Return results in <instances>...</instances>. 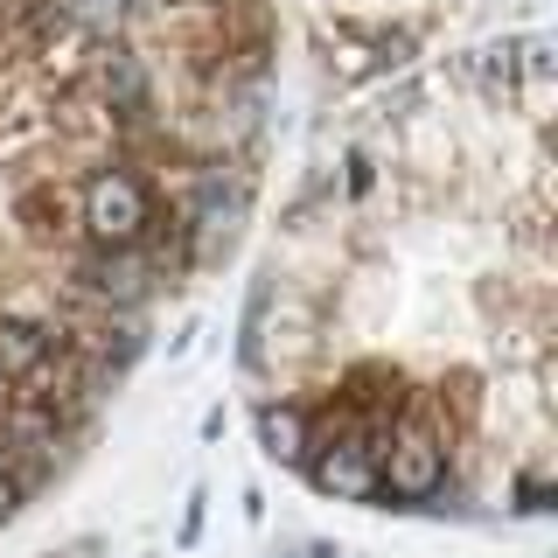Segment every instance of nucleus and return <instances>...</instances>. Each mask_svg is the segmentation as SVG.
Instances as JSON below:
<instances>
[{"label":"nucleus","mask_w":558,"mask_h":558,"mask_svg":"<svg viewBox=\"0 0 558 558\" xmlns=\"http://www.w3.org/2000/svg\"><path fill=\"white\" fill-rule=\"evenodd\" d=\"M22 502H28V482H22V468H0V523H14L22 517Z\"/></svg>","instance_id":"obj_10"},{"label":"nucleus","mask_w":558,"mask_h":558,"mask_svg":"<svg viewBox=\"0 0 558 558\" xmlns=\"http://www.w3.org/2000/svg\"><path fill=\"white\" fill-rule=\"evenodd\" d=\"M279 558H293V551H279Z\"/></svg>","instance_id":"obj_12"},{"label":"nucleus","mask_w":558,"mask_h":558,"mask_svg":"<svg viewBox=\"0 0 558 558\" xmlns=\"http://www.w3.org/2000/svg\"><path fill=\"white\" fill-rule=\"evenodd\" d=\"M252 426H258V453H266V461H279V468H301L307 461V447H314L307 405H293V398H266Z\"/></svg>","instance_id":"obj_6"},{"label":"nucleus","mask_w":558,"mask_h":558,"mask_svg":"<svg viewBox=\"0 0 558 558\" xmlns=\"http://www.w3.org/2000/svg\"><path fill=\"white\" fill-rule=\"evenodd\" d=\"M161 279V231L147 244H70L63 258V293L77 307H147Z\"/></svg>","instance_id":"obj_2"},{"label":"nucleus","mask_w":558,"mask_h":558,"mask_svg":"<svg viewBox=\"0 0 558 558\" xmlns=\"http://www.w3.org/2000/svg\"><path fill=\"white\" fill-rule=\"evenodd\" d=\"M77 203V244H147L161 231V189L133 161H98L70 182Z\"/></svg>","instance_id":"obj_1"},{"label":"nucleus","mask_w":558,"mask_h":558,"mask_svg":"<svg viewBox=\"0 0 558 558\" xmlns=\"http://www.w3.org/2000/svg\"><path fill=\"white\" fill-rule=\"evenodd\" d=\"M447 475H453V447H447L440 418H433V398L426 405H405L398 433L377 453V502L384 510H418L426 496L447 488Z\"/></svg>","instance_id":"obj_3"},{"label":"nucleus","mask_w":558,"mask_h":558,"mask_svg":"<svg viewBox=\"0 0 558 558\" xmlns=\"http://www.w3.org/2000/svg\"><path fill=\"white\" fill-rule=\"evenodd\" d=\"M57 349V328L35 314H0V384H22L35 363Z\"/></svg>","instance_id":"obj_7"},{"label":"nucleus","mask_w":558,"mask_h":558,"mask_svg":"<svg viewBox=\"0 0 558 558\" xmlns=\"http://www.w3.org/2000/svg\"><path fill=\"white\" fill-rule=\"evenodd\" d=\"M510 510H517V517H545V510H551V482H545V475H523Z\"/></svg>","instance_id":"obj_9"},{"label":"nucleus","mask_w":558,"mask_h":558,"mask_svg":"<svg viewBox=\"0 0 558 558\" xmlns=\"http://www.w3.org/2000/svg\"><path fill=\"white\" fill-rule=\"evenodd\" d=\"M14 217H22L28 244H77V203H70V182H35L14 196Z\"/></svg>","instance_id":"obj_5"},{"label":"nucleus","mask_w":558,"mask_h":558,"mask_svg":"<svg viewBox=\"0 0 558 558\" xmlns=\"http://www.w3.org/2000/svg\"><path fill=\"white\" fill-rule=\"evenodd\" d=\"M203 502H209V496L196 488V496H189V510H182V537H174V545H182V551H189V545H196V537H203Z\"/></svg>","instance_id":"obj_11"},{"label":"nucleus","mask_w":558,"mask_h":558,"mask_svg":"<svg viewBox=\"0 0 558 558\" xmlns=\"http://www.w3.org/2000/svg\"><path fill=\"white\" fill-rule=\"evenodd\" d=\"M301 475L322 488V496H336V502H371L377 496V453L356 433V418H342L336 433H314Z\"/></svg>","instance_id":"obj_4"},{"label":"nucleus","mask_w":558,"mask_h":558,"mask_svg":"<svg viewBox=\"0 0 558 558\" xmlns=\"http://www.w3.org/2000/svg\"><path fill=\"white\" fill-rule=\"evenodd\" d=\"M57 8L92 35V43H119V35L133 28V0H57Z\"/></svg>","instance_id":"obj_8"}]
</instances>
